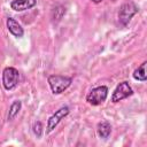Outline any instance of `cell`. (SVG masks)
I'll return each instance as SVG.
<instances>
[{"instance_id": "obj_10", "label": "cell", "mask_w": 147, "mask_h": 147, "mask_svg": "<svg viewBox=\"0 0 147 147\" xmlns=\"http://www.w3.org/2000/svg\"><path fill=\"white\" fill-rule=\"evenodd\" d=\"M146 61L142 62L134 71H133V78L136 80H139V82H146L147 79V75H146Z\"/></svg>"}, {"instance_id": "obj_5", "label": "cell", "mask_w": 147, "mask_h": 147, "mask_svg": "<svg viewBox=\"0 0 147 147\" xmlns=\"http://www.w3.org/2000/svg\"><path fill=\"white\" fill-rule=\"evenodd\" d=\"M132 94H133V90L129 85V83L127 82H122L114 90L113 95H111V101L114 103H116V102L122 101L123 99H126V98L131 96Z\"/></svg>"}, {"instance_id": "obj_11", "label": "cell", "mask_w": 147, "mask_h": 147, "mask_svg": "<svg viewBox=\"0 0 147 147\" xmlns=\"http://www.w3.org/2000/svg\"><path fill=\"white\" fill-rule=\"evenodd\" d=\"M21 108H22V102H21L20 100H16V101H14V102L10 105V107H9V111H8V116H7V119H8V121H11V119H14V118L17 116V114L20 113Z\"/></svg>"}, {"instance_id": "obj_1", "label": "cell", "mask_w": 147, "mask_h": 147, "mask_svg": "<svg viewBox=\"0 0 147 147\" xmlns=\"http://www.w3.org/2000/svg\"><path fill=\"white\" fill-rule=\"evenodd\" d=\"M47 82H48L52 93L61 94L71 85L72 78L68 76H61V75H51L48 76Z\"/></svg>"}, {"instance_id": "obj_8", "label": "cell", "mask_w": 147, "mask_h": 147, "mask_svg": "<svg viewBox=\"0 0 147 147\" xmlns=\"http://www.w3.org/2000/svg\"><path fill=\"white\" fill-rule=\"evenodd\" d=\"M6 24H7L8 31H9L14 37H16V38H22V37H23L24 30H23V28L21 26V24H20L15 18L8 17Z\"/></svg>"}, {"instance_id": "obj_4", "label": "cell", "mask_w": 147, "mask_h": 147, "mask_svg": "<svg viewBox=\"0 0 147 147\" xmlns=\"http://www.w3.org/2000/svg\"><path fill=\"white\" fill-rule=\"evenodd\" d=\"M107 96H108V87L101 85L90 91V93L86 95V101L92 106H99L106 101Z\"/></svg>"}, {"instance_id": "obj_9", "label": "cell", "mask_w": 147, "mask_h": 147, "mask_svg": "<svg viewBox=\"0 0 147 147\" xmlns=\"http://www.w3.org/2000/svg\"><path fill=\"white\" fill-rule=\"evenodd\" d=\"M96 132H98V136L101 139H107L110 136V133H111V125H110V123L107 122V121L100 122L98 124Z\"/></svg>"}, {"instance_id": "obj_6", "label": "cell", "mask_w": 147, "mask_h": 147, "mask_svg": "<svg viewBox=\"0 0 147 147\" xmlns=\"http://www.w3.org/2000/svg\"><path fill=\"white\" fill-rule=\"evenodd\" d=\"M69 111H70V109H69V107L68 106H63V107H61V108H59L49 118H48V121H47V130H46V132L47 133H49V132H52L56 126H57V124L61 122V119H63L68 114H69Z\"/></svg>"}, {"instance_id": "obj_13", "label": "cell", "mask_w": 147, "mask_h": 147, "mask_svg": "<svg viewBox=\"0 0 147 147\" xmlns=\"http://www.w3.org/2000/svg\"><path fill=\"white\" fill-rule=\"evenodd\" d=\"M91 1H93L94 3H99V2H101L102 0H91Z\"/></svg>"}, {"instance_id": "obj_12", "label": "cell", "mask_w": 147, "mask_h": 147, "mask_svg": "<svg viewBox=\"0 0 147 147\" xmlns=\"http://www.w3.org/2000/svg\"><path fill=\"white\" fill-rule=\"evenodd\" d=\"M42 129H44V126H42V123H41L40 121L34 122L33 125H32V131H33V133H34V136H36L37 138H40V137H41L42 131H44Z\"/></svg>"}, {"instance_id": "obj_7", "label": "cell", "mask_w": 147, "mask_h": 147, "mask_svg": "<svg viewBox=\"0 0 147 147\" xmlns=\"http://www.w3.org/2000/svg\"><path fill=\"white\" fill-rule=\"evenodd\" d=\"M37 5V0H13L10 2V8L15 11H24L33 8Z\"/></svg>"}, {"instance_id": "obj_2", "label": "cell", "mask_w": 147, "mask_h": 147, "mask_svg": "<svg viewBox=\"0 0 147 147\" xmlns=\"http://www.w3.org/2000/svg\"><path fill=\"white\" fill-rule=\"evenodd\" d=\"M138 11H139V8L134 2L130 1V2L123 3L119 7V10H118V22H119V24L123 25V26H126L129 24V22L131 21V18Z\"/></svg>"}, {"instance_id": "obj_3", "label": "cell", "mask_w": 147, "mask_h": 147, "mask_svg": "<svg viewBox=\"0 0 147 147\" xmlns=\"http://www.w3.org/2000/svg\"><path fill=\"white\" fill-rule=\"evenodd\" d=\"M20 80V72L14 67H6L2 71V85L5 90L10 91L15 88Z\"/></svg>"}]
</instances>
